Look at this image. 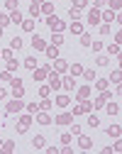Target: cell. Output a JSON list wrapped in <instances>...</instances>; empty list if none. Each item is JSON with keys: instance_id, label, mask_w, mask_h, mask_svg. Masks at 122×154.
Masks as SVG:
<instances>
[{"instance_id": "obj_1", "label": "cell", "mask_w": 122, "mask_h": 154, "mask_svg": "<svg viewBox=\"0 0 122 154\" xmlns=\"http://www.w3.org/2000/svg\"><path fill=\"white\" fill-rule=\"evenodd\" d=\"M47 25H49V29H51V32H61V29H64V22H61L56 15H51V17H49Z\"/></svg>"}, {"instance_id": "obj_2", "label": "cell", "mask_w": 122, "mask_h": 154, "mask_svg": "<svg viewBox=\"0 0 122 154\" xmlns=\"http://www.w3.org/2000/svg\"><path fill=\"white\" fill-rule=\"evenodd\" d=\"M17 110H22V100H20V98H15V100H10L8 103V112L12 115V112H17Z\"/></svg>"}, {"instance_id": "obj_3", "label": "cell", "mask_w": 122, "mask_h": 154, "mask_svg": "<svg viewBox=\"0 0 122 154\" xmlns=\"http://www.w3.org/2000/svg\"><path fill=\"white\" fill-rule=\"evenodd\" d=\"M69 122H73V115L71 112H61L56 118V125H69Z\"/></svg>"}, {"instance_id": "obj_4", "label": "cell", "mask_w": 122, "mask_h": 154, "mask_svg": "<svg viewBox=\"0 0 122 154\" xmlns=\"http://www.w3.org/2000/svg\"><path fill=\"white\" fill-rule=\"evenodd\" d=\"M32 47H34V49H47V42L42 39V37L34 34V37H32Z\"/></svg>"}, {"instance_id": "obj_5", "label": "cell", "mask_w": 122, "mask_h": 154, "mask_svg": "<svg viewBox=\"0 0 122 154\" xmlns=\"http://www.w3.org/2000/svg\"><path fill=\"white\" fill-rule=\"evenodd\" d=\"M88 22H90V25H98V22H100V12H98V10H90V12H88Z\"/></svg>"}, {"instance_id": "obj_6", "label": "cell", "mask_w": 122, "mask_h": 154, "mask_svg": "<svg viewBox=\"0 0 122 154\" xmlns=\"http://www.w3.org/2000/svg\"><path fill=\"white\" fill-rule=\"evenodd\" d=\"M37 122H39V125H51V118H49L47 112H39V115H37Z\"/></svg>"}, {"instance_id": "obj_7", "label": "cell", "mask_w": 122, "mask_h": 154, "mask_svg": "<svg viewBox=\"0 0 122 154\" xmlns=\"http://www.w3.org/2000/svg\"><path fill=\"white\" fill-rule=\"evenodd\" d=\"M32 144H34V149H42V147H44V134H34Z\"/></svg>"}, {"instance_id": "obj_8", "label": "cell", "mask_w": 122, "mask_h": 154, "mask_svg": "<svg viewBox=\"0 0 122 154\" xmlns=\"http://www.w3.org/2000/svg\"><path fill=\"white\" fill-rule=\"evenodd\" d=\"M44 51H47V56H49V59H56V56H59V47H54V44H51V47H47Z\"/></svg>"}, {"instance_id": "obj_9", "label": "cell", "mask_w": 122, "mask_h": 154, "mask_svg": "<svg viewBox=\"0 0 122 154\" xmlns=\"http://www.w3.org/2000/svg\"><path fill=\"white\" fill-rule=\"evenodd\" d=\"M108 98H112V95H110V93H103V95H100V98L95 100V108H103V105L108 103Z\"/></svg>"}, {"instance_id": "obj_10", "label": "cell", "mask_w": 122, "mask_h": 154, "mask_svg": "<svg viewBox=\"0 0 122 154\" xmlns=\"http://www.w3.org/2000/svg\"><path fill=\"white\" fill-rule=\"evenodd\" d=\"M29 120H32L29 115H25V118L20 120V125H17V130H20V132H25V130H27V125H29Z\"/></svg>"}, {"instance_id": "obj_11", "label": "cell", "mask_w": 122, "mask_h": 154, "mask_svg": "<svg viewBox=\"0 0 122 154\" xmlns=\"http://www.w3.org/2000/svg\"><path fill=\"white\" fill-rule=\"evenodd\" d=\"M25 66H27L29 71H34V69H37V59H34V56H27V59H25Z\"/></svg>"}, {"instance_id": "obj_12", "label": "cell", "mask_w": 122, "mask_h": 154, "mask_svg": "<svg viewBox=\"0 0 122 154\" xmlns=\"http://www.w3.org/2000/svg\"><path fill=\"white\" fill-rule=\"evenodd\" d=\"M10 22L20 25V22H22V12H17V10H12V15H10Z\"/></svg>"}, {"instance_id": "obj_13", "label": "cell", "mask_w": 122, "mask_h": 154, "mask_svg": "<svg viewBox=\"0 0 122 154\" xmlns=\"http://www.w3.org/2000/svg\"><path fill=\"white\" fill-rule=\"evenodd\" d=\"M69 100H71L69 95H59V98H56V105H59V108H66V105H69Z\"/></svg>"}, {"instance_id": "obj_14", "label": "cell", "mask_w": 122, "mask_h": 154, "mask_svg": "<svg viewBox=\"0 0 122 154\" xmlns=\"http://www.w3.org/2000/svg\"><path fill=\"white\" fill-rule=\"evenodd\" d=\"M51 42H54V47H61V44H64V37H61V32L51 34Z\"/></svg>"}, {"instance_id": "obj_15", "label": "cell", "mask_w": 122, "mask_h": 154, "mask_svg": "<svg viewBox=\"0 0 122 154\" xmlns=\"http://www.w3.org/2000/svg\"><path fill=\"white\" fill-rule=\"evenodd\" d=\"M10 49L15 51V49H22V39L20 37H12V42H10Z\"/></svg>"}, {"instance_id": "obj_16", "label": "cell", "mask_w": 122, "mask_h": 154, "mask_svg": "<svg viewBox=\"0 0 122 154\" xmlns=\"http://www.w3.org/2000/svg\"><path fill=\"white\" fill-rule=\"evenodd\" d=\"M83 79H86L88 83H93V81H95V71H90V69L86 71V69H83Z\"/></svg>"}, {"instance_id": "obj_17", "label": "cell", "mask_w": 122, "mask_h": 154, "mask_svg": "<svg viewBox=\"0 0 122 154\" xmlns=\"http://www.w3.org/2000/svg\"><path fill=\"white\" fill-rule=\"evenodd\" d=\"M49 79H51V88H61V79H59V73H51Z\"/></svg>"}, {"instance_id": "obj_18", "label": "cell", "mask_w": 122, "mask_h": 154, "mask_svg": "<svg viewBox=\"0 0 122 154\" xmlns=\"http://www.w3.org/2000/svg\"><path fill=\"white\" fill-rule=\"evenodd\" d=\"M108 134H110V137H120V127L117 125H110L108 127Z\"/></svg>"}, {"instance_id": "obj_19", "label": "cell", "mask_w": 122, "mask_h": 154, "mask_svg": "<svg viewBox=\"0 0 122 154\" xmlns=\"http://www.w3.org/2000/svg\"><path fill=\"white\" fill-rule=\"evenodd\" d=\"M88 95H90L88 88H81V91H78V100H88Z\"/></svg>"}, {"instance_id": "obj_20", "label": "cell", "mask_w": 122, "mask_h": 154, "mask_svg": "<svg viewBox=\"0 0 122 154\" xmlns=\"http://www.w3.org/2000/svg\"><path fill=\"white\" fill-rule=\"evenodd\" d=\"M0 81L10 83V81H12V71H3V73H0Z\"/></svg>"}, {"instance_id": "obj_21", "label": "cell", "mask_w": 122, "mask_h": 154, "mask_svg": "<svg viewBox=\"0 0 122 154\" xmlns=\"http://www.w3.org/2000/svg\"><path fill=\"white\" fill-rule=\"evenodd\" d=\"M103 20H105V22H108V25H110V22H112V20H117V15H112V10H108V12H105V15H103Z\"/></svg>"}, {"instance_id": "obj_22", "label": "cell", "mask_w": 122, "mask_h": 154, "mask_svg": "<svg viewBox=\"0 0 122 154\" xmlns=\"http://www.w3.org/2000/svg\"><path fill=\"white\" fill-rule=\"evenodd\" d=\"M69 17H71V20H78V17H81V10H78V8H71V10H69Z\"/></svg>"}, {"instance_id": "obj_23", "label": "cell", "mask_w": 122, "mask_h": 154, "mask_svg": "<svg viewBox=\"0 0 122 154\" xmlns=\"http://www.w3.org/2000/svg\"><path fill=\"white\" fill-rule=\"evenodd\" d=\"M71 73H73V76H81V73H83V66H81V64H73V66H71Z\"/></svg>"}, {"instance_id": "obj_24", "label": "cell", "mask_w": 122, "mask_h": 154, "mask_svg": "<svg viewBox=\"0 0 122 154\" xmlns=\"http://www.w3.org/2000/svg\"><path fill=\"white\" fill-rule=\"evenodd\" d=\"M44 76H47V69H37V71H34V79H37V81H42Z\"/></svg>"}, {"instance_id": "obj_25", "label": "cell", "mask_w": 122, "mask_h": 154, "mask_svg": "<svg viewBox=\"0 0 122 154\" xmlns=\"http://www.w3.org/2000/svg\"><path fill=\"white\" fill-rule=\"evenodd\" d=\"M90 42H93L90 34H83V37H81V44H83V47H90Z\"/></svg>"}, {"instance_id": "obj_26", "label": "cell", "mask_w": 122, "mask_h": 154, "mask_svg": "<svg viewBox=\"0 0 122 154\" xmlns=\"http://www.w3.org/2000/svg\"><path fill=\"white\" fill-rule=\"evenodd\" d=\"M120 79H122L120 71H112V73H110V81H112V83H120Z\"/></svg>"}, {"instance_id": "obj_27", "label": "cell", "mask_w": 122, "mask_h": 154, "mask_svg": "<svg viewBox=\"0 0 122 154\" xmlns=\"http://www.w3.org/2000/svg\"><path fill=\"white\" fill-rule=\"evenodd\" d=\"M78 137H81V134H78ZM93 142H90V137H81V147H83V149H88Z\"/></svg>"}, {"instance_id": "obj_28", "label": "cell", "mask_w": 122, "mask_h": 154, "mask_svg": "<svg viewBox=\"0 0 122 154\" xmlns=\"http://www.w3.org/2000/svg\"><path fill=\"white\" fill-rule=\"evenodd\" d=\"M0 59H12V49H3L0 51Z\"/></svg>"}, {"instance_id": "obj_29", "label": "cell", "mask_w": 122, "mask_h": 154, "mask_svg": "<svg viewBox=\"0 0 122 154\" xmlns=\"http://www.w3.org/2000/svg\"><path fill=\"white\" fill-rule=\"evenodd\" d=\"M5 8L12 12V10H17V0H8V3H5Z\"/></svg>"}, {"instance_id": "obj_30", "label": "cell", "mask_w": 122, "mask_h": 154, "mask_svg": "<svg viewBox=\"0 0 122 154\" xmlns=\"http://www.w3.org/2000/svg\"><path fill=\"white\" fill-rule=\"evenodd\" d=\"M8 22H10V17H8V15H5V12H0V27H5V25H8Z\"/></svg>"}, {"instance_id": "obj_31", "label": "cell", "mask_w": 122, "mask_h": 154, "mask_svg": "<svg viewBox=\"0 0 122 154\" xmlns=\"http://www.w3.org/2000/svg\"><path fill=\"white\" fill-rule=\"evenodd\" d=\"M71 32H73V34H81V32H83V27H81L78 22H73V25H71Z\"/></svg>"}, {"instance_id": "obj_32", "label": "cell", "mask_w": 122, "mask_h": 154, "mask_svg": "<svg viewBox=\"0 0 122 154\" xmlns=\"http://www.w3.org/2000/svg\"><path fill=\"white\" fill-rule=\"evenodd\" d=\"M88 125H90V127H98V125H100V120L95 118V115H90V118H88Z\"/></svg>"}, {"instance_id": "obj_33", "label": "cell", "mask_w": 122, "mask_h": 154, "mask_svg": "<svg viewBox=\"0 0 122 154\" xmlns=\"http://www.w3.org/2000/svg\"><path fill=\"white\" fill-rule=\"evenodd\" d=\"M95 61H98V66H108V56H103V54H100Z\"/></svg>"}, {"instance_id": "obj_34", "label": "cell", "mask_w": 122, "mask_h": 154, "mask_svg": "<svg viewBox=\"0 0 122 154\" xmlns=\"http://www.w3.org/2000/svg\"><path fill=\"white\" fill-rule=\"evenodd\" d=\"M22 27H25V32H32V29H34V22L27 20V22H22Z\"/></svg>"}, {"instance_id": "obj_35", "label": "cell", "mask_w": 122, "mask_h": 154, "mask_svg": "<svg viewBox=\"0 0 122 154\" xmlns=\"http://www.w3.org/2000/svg\"><path fill=\"white\" fill-rule=\"evenodd\" d=\"M17 69V59H8V71H15Z\"/></svg>"}, {"instance_id": "obj_36", "label": "cell", "mask_w": 122, "mask_h": 154, "mask_svg": "<svg viewBox=\"0 0 122 154\" xmlns=\"http://www.w3.org/2000/svg\"><path fill=\"white\" fill-rule=\"evenodd\" d=\"M95 86H98L100 91H105V88H108V81H105V79H100V81H95Z\"/></svg>"}, {"instance_id": "obj_37", "label": "cell", "mask_w": 122, "mask_h": 154, "mask_svg": "<svg viewBox=\"0 0 122 154\" xmlns=\"http://www.w3.org/2000/svg\"><path fill=\"white\" fill-rule=\"evenodd\" d=\"M0 147H3L5 152H12L15 149V142H5V144H0Z\"/></svg>"}, {"instance_id": "obj_38", "label": "cell", "mask_w": 122, "mask_h": 154, "mask_svg": "<svg viewBox=\"0 0 122 154\" xmlns=\"http://www.w3.org/2000/svg\"><path fill=\"white\" fill-rule=\"evenodd\" d=\"M61 86H64V88H69V91H71V88H73V81H71V79H66V81H61Z\"/></svg>"}, {"instance_id": "obj_39", "label": "cell", "mask_w": 122, "mask_h": 154, "mask_svg": "<svg viewBox=\"0 0 122 154\" xmlns=\"http://www.w3.org/2000/svg\"><path fill=\"white\" fill-rule=\"evenodd\" d=\"M110 54H120V44H117V42L110 44Z\"/></svg>"}, {"instance_id": "obj_40", "label": "cell", "mask_w": 122, "mask_h": 154, "mask_svg": "<svg viewBox=\"0 0 122 154\" xmlns=\"http://www.w3.org/2000/svg\"><path fill=\"white\" fill-rule=\"evenodd\" d=\"M27 110H29V112H39V105H37V103H29Z\"/></svg>"}, {"instance_id": "obj_41", "label": "cell", "mask_w": 122, "mask_h": 154, "mask_svg": "<svg viewBox=\"0 0 122 154\" xmlns=\"http://www.w3.org/2000/svg\"><path fill=\"white\" fill-rule=\"evenodd\" d=\"M108 112H110V115H117V105L110 103V105H108Z\"/></svg>"}, {"instance_id": "obj_42", "label": "cell", "mask_w": 122, "mask_h": 154, "mask_svg": "<svg viewBox=\"0 0 122 154\" xmlns=\"http://www.w3.org/2000/svg\"><path fill=\"white\" fill-rule=\"evenodd\" d=\"M39 12H51V5H49V3H44L42 8H39Z\"/></svg>"}, {"instance_id": "obj_43", "label": "cell", "mask_w": 122, "mask_h": 154, "mask_svg": "<svg viewBox=\"0 0 122 154\" xmlns=\"http://www.w3.org/2000/svg\"><path fill=\"white\" fill-rule=\"evenodd\" d=\"M29 12H32V15L37 17V15H39V5H34V3H32V8H29Z\"/></svg>"}, {"instance_id": "obj_44", "label": "cell", "mask_w": 122, "mask_h": 154, "mask_svg": "<svg viewBox=\"0 0 122 154\" xmlns=\"http://www.w3.org/2000/svg\"><path fill=\"white\" fill-rule=\"evenodd\" d=\"M56 69H59V71H64V69H66V64L61 61V59H56Z\"/></svg>"}, {"instance_id": "obj_45", "label": "cell", "mask_w": 122, "mask_h": 154, "mask_svg": "<svg viewBox=\"0 0 122 154\" xmlns=\"http://www.w3.org/2000/svg\"><path fill=\"white\" fill-rule=\"evenodd\" d=\"M39 95H42V98H44V95H49V88H47V86H42V88H39Z\"/></svg>"}, {"instance_id": "obj_46", "label": "cell", "mask_w": 122, "mask_h": 154, "mask_svg": "<svg viewBox=\"0 0 122 154\" xmlns=\"http://www.w3.org/2000/svg\"><path fill=\"white\" fill-rule=\"evenodd\" d=\"M86 3H88V0H76V5H73V8H78V10H81V8H83Z\"/></svg>"}, {"instance_id": "obj_47", "label": "cell", "mask_w": 122, "mask_h": 154, "mask_svg": "<svg viewBox=\"0 0 122 154\" xmlns=\"http://www.w3.org/2000/svg\"><path fill=\"white\" fill-rule=\"evenodd\" d=\"M47 154H59V147H47Z\"/></svg>"}, {"instance_id": "obj_48", "label": "cell", "mask_w": 122, "mask_h": 154, "mask_svg": "<svg viewBox=\"0 0 122 154\" xmlns=\"http://www.w3.org/2000/svg\"><path fill=\"white\" fill-rule=\"evenodd\" d=\"M110 8H115V10H120V0H110Z\"/></svg>"}, {"instance_id": "obj_49", "label": "cell", "mask_w": 122, "mask_h": 154, "mask_svg": "<svg viewBox=\"0 0 122 154\" xmlns=\"http://www.w3.org/2000/svg\"><path fill=\"white\" fill-rule=\"evenodd\" d=\"M105 5V0H95V8H103Z\"/></svg>"}, {"instance_id": "obj_50", "label": "cell", "mask_w": 122, "mask_h": 154, "mask_svg": "<svg viewBox=\"0 0 122 154\" xmlns=\"http://www.w3.org/2000/svg\"><path fill=\"white\" fill-rule=\"evenodd\" d=\"M32 3H34V5H42V0H32Z\"/></svg>"}, {"instance_id": "obj_51", "label": "cell", "mask_w": 122, "mask_h": 154, "mask_svg": "<svg viewBox=\"0 0 122 154\" xmlns=\"http://www.w3.org/2000/svg\"><path fill=\"white\" fill-rule=\"evenodd\" d=\"M0 98H5V91H3V88H0Z\"/></svg>"}, {"instance_id": "obj_52", "label": "cell", "mask_w": 122, "mask_h": 154, "mask_svg": "<svg viewBox=\"0 0 122 154\" xmlns=\"http://www.w3.org/2000/svg\"><path fill=\"white\" fill-rule=\"evenodd\" d=\"M0 37H3V27H0Z\"/></svg>"}]
</instances>
